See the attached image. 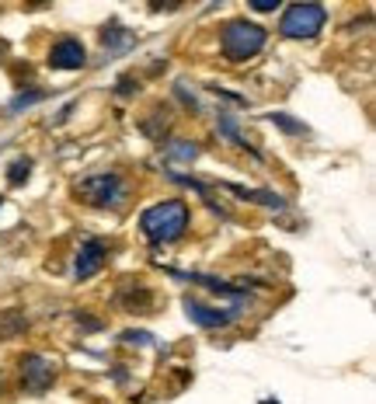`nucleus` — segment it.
Returning a JSON list of instances; mask_svg holds the SVG:
<instances>
[{
  "instance_id": "1",
  "label": "nucleus",
  "mask_w": 376,
  "mask_h": 404,
  "mask_svg": "<svg viewBox=\"0 0 376 404\" xmlns=\"http://www.w3.org/2000/svg\"><path fill=\"white\" fill-rule=\"evenodd\" d=\"M140 227L154 244H171L188 230V206L182 199L157 202L140 216Z\"/></svg>"
},
{
  "instance_id": "2",
  "label": "nucleus",
  "mask_w": 376,
  "mask_h": 404,
  "mask_svg": "<svg viewBox=\"0 0 376 404\" xmlns=\"http://www.w3.org/2000/svg\"><path fill=\"white\" fill-rule=\"evenodd\" d=\"M265 39H269V32H265L262 25H255V21H248V18H237V21H227V25H223L220 49H223L227 60L244 63V60H251L255 53L265 49Z\"/></svg>"
},
{
  "instance_id": "3",
  "label": "nucleus",
  "mask_w": 376,
  "mask_h": 404,
  "mask_svg": "<svg viewBox=\"0 0 376 404\" xmlns=\"http://www.w3.org/2000/svg\"><path fill=\"white\" fill-rule=\"evenodd\" d=\"M77 199L88 202V206H101V209H119L122 202L129 199V185L119 171H98V175H88L74 185Z\"/></svg>"
},
{
  "instance_id": "4",
  "label": "nucleus",
  "mask_w": 376,
  "mask_h": 404,
  "mask_svg": "<svg viewBox=\"0 0 376 404\" xmlns=\"http://www.w3.org/2000/svg\"><path fill=\"white\" fill-rule=\"evenodd\" d=\"M328 21V11L321 4H289L279 21V32L286 39H314Z\"/></svg>"
},
{
  "instance_id": "5",
  "label": "nucleus",
  "mask_w": 376,
  "mask_h": 404,
  "mask_svg": "<svg viewBox=\"0 0 376 404\" xmlns=\"http://www.w3.org/2000/svg\"><path fill=\"white\" fill-rule=\"evenodd\" d=\"M53 363H46L42 356H35V352H28L25 359H21V380H25V391L28 394H42V391H49L53 387Z\"/></svg>"
},
{
  "instance_id": "6",
  "label": "nucleus",
  "mask_w": 376,
  "mask_h": 404,
  "mask_svg": "<svg viewBox=\"0 0 376 404\" xmlns=\"http://www.w3.org/2000/svg\"><path fill=\"white\" fill-rule=\"evenodd\" d=\"M105 262H108V244L91 237V241H84V248H81V255H77V262H74V276L84 283V279H91V276L101 272Z\"/></svg>"
},
{
  "instance_id": "7",
  "label": "nucleus",
  "mask_w": 376,
  "mask_h": 404,
  "mask_svg": "<svg viewBox=\"0 0 376 404\" xmlns=\"http://www.w3.org/2000/svg\"><path fill=\"white\" fill-rule=\"evenodd\" d=\"M84 63H88V49L77 39H60L49 49V67L53 70H81Z\"/></svg>"
},
{
  "instance_id": "8",
  "label": "nucleus",
  "mask_w": 376,
  "mask_h": 404,
  "mask_svg": "<svg viewBox=\"0 0 376 404\" xmlns=\"http://www.w3.org/2000/svg\"><path fill=\"white\" fill-rule=\"evenodd\" d=\"M185 310H188V317H192L199 328H227V324H230V321L241 314V307H227V310H216V307H206V303L192 300V297L185 300Z\"/></svg>"
},
{
  "instance_id": "9",
  "label": "nucleus",
  "mask_w": 376,
  "mask_h": 404,
  "mask_svg": "<svg viewBox=\"0 0 376 404\" xmlns=\"http://www.w3.org/2000/svg\"><path fill=\"white\" fill-rule=\"evenodd\" d=\"M216 126H220V133H223V136H230V140H234L237 147H244V150H251V147H248V140H244V136L237 133V122H234V115H227V112H220V119H216Z\"/></svg>"
},
{
  "instance_id": "10",
  "label": "nucleus",
  "mask_w": 376,
  "mask_h": 404,
  "mask_svg": "<svg viewBox=\"0 0 376 404\" xmlns=\"http://www.w3.org/2000/svg\"><path fill=\"white\" fill-rule=\"evenodd\" d=\"M230 192H237V196H248L251 202H262V206H272V209H282L286 202L279 196H272V192H248V189H241V185H230Z\"/></svg>"
},
{
  "instance_id": "11",
  "label": "nucleus",
  "mask_w": 376,
  "mask_h": 404,
  "mask_svg": "<svg viewBox=\"0 0 376 404\" xmlns=\"http://www.w3.org/2000/svg\"><path fill=\"white\" fill-rule=\"evenodd\" d=\"M28 175H32V157H18V161L11 164V171H7V182H11V185H21V182H28Z\"/></svg>"
},
{
  "instance_id": "12",
  "label": "nucleus",
  "mask_w": 376,
  "mask_h": 404,
  "mask_svg": "<svg viewBox=\"0 0 376 404\" xmlns=\"http://www.w3.org/2000/svg\"><path fill=\"white\" fill-rule=\"evenodd\" d=\"M168 157H178V161H195V157H199V147H195V143H188V140H171Z\"/></svg>"
},
{
  "instance_id": "13",
  "label": "nucleus",
  "mask_w": 376,
  "mask_h": 404,
  "mask_svg": "<svg viewBox=\"0 0 376 404\" xmlns=\"http://www.w3.org/2000/svg\"><path fill=\"white\" fill-rule=\"evenodd\" d=\"M269 119H272V122H276L279 129H286V133H307V129H303V122H296V119H289L286 112H276V115H269Z\"/></svg>"
},
{
  "instance_id": "14",
  "label": "nucleus",
  "mask_w": 376,
  "mask_h": 404,
  "mask_svg": "<svg viewBox=\"0 0 376 404\" xmlns=\"http://www.w3.org/2000/svg\"><path fill=\"white\" fill-rule=\"evenodd\" d=\"M39 98H42V91H21L18 98L11 101V112H18V108H28V105H35Z\"/></svg>"
},
{
  "instance_id": "15",
  "label": "nucleus",
  "mask_w": 376,
  "mask_h": 404,
  "mask_svg": "<svg viewBox=\"0 0 376 404\" xmlns=\"http://www.w3.org/2000/svg\"><path fill=\"white\" fill-rule=\"evenodd\" d=\"M251 7H255V11H262V14H269V11H276V7H279V0H251Z\"/></svg>"
}]
</instances>
